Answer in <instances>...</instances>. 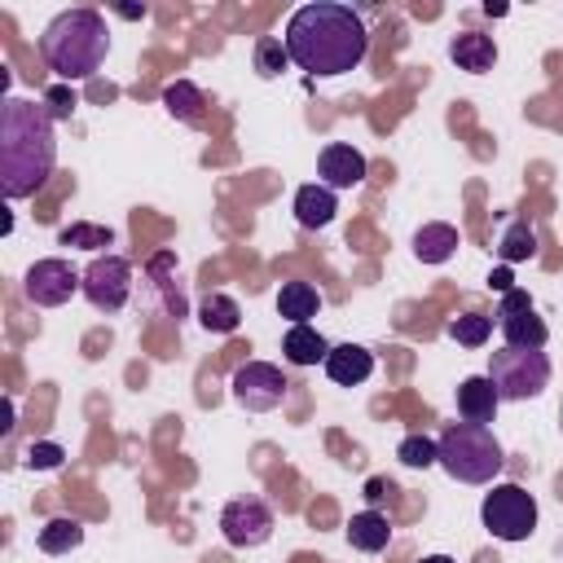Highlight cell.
<instances>
[{"instance_id": "cell-6", "label": "cell", "mask_w": 563, "mask_h": 563, "mask_svg": "<svg viewBox=\"0 0 563 563\" xmlns=\"http://www.w3.org/2000/svg\"><path fill=\"white\" fill-rule=\"evenodd\" d=\"M479 519L497 541H528L537 532V501L519 484H493L484 493Z\"/></svg>"}, {"instance_id": "cell-11", "label": "cell", "mask_w": 563, "mask_h": 563, "mask_svg": "<svg viewBox=\"0 0 563 563\" xmlns=\"http://www.w3.org/2000/svg\"><path fill=\"white\" fill-rule=\"evenodd\" d=\"M497 330H501L506 347H532V352L545 347V321L537 317L528 290H519V286L501 295V303H497Z\"/></svg>"}, {"instance_id": "cell-16", "label": "cell", "mask_w": 563, "mask_h": 563, "mask_svg": "<svg viewBox=\"0 0 563 563\" xmlns=\"http://www.w3.org/2000/svg\"><path fill=\"white\" fill-rule=\"evenodd\" d=\"M334 211H339V198H334V189H325L321 180L295 189V220H299L303 229H325V224L334 220Z\"/></svg>"}, {"instance_id": "cell-7", "label": "cell", "mask_w": 563, "mask_h": 563, "mask_svg": "<svg viewBox=\"0 0 563 563\" xmlns=\"http://www.w3.org/2000/svg\"><path fill=\"white\" fill-rule=\"evenodd\" d=\"M75 290H84V273L70 264V260H35L22 277V295L35 303V308H62Z\"/></svg>"}, {"instance_id": "cell-15", "label": "cell", "mask_w": 563, "mask_h": 563, "mask_svg": "<svg viewBox=\"0 0 563 563\" xmlns=\"http://www.w3.org/2000/svg\"><path fill=\"white\" fill-rule=\"evenodd\" d=\"M449 57H453L457 70L484 75V70L497 66V44H493V35H484V31H457V35L449 40Z\"/></svg>"}, {"instance_id": "cell-9", "label": "cell", "mask_w": 563, "mask_h": 563, "mask_svg": "<svg viewBox=\"0 0 563 563\" xmlns=\"http://www.w3.org/2000/svg\"><path fill=\"white\" fill-rule=\"evenodd\" d=\"M233 400L246 409V413H268V409H277L282 400H286V374L277 369V365H268V361H246V365H238L233 369Z\"/></svg>"}, {"instance_id": "cell-31", "label": "cell", "mask_w": 563, "mask_h": 563, "mask_svg": "<svg viewBox=\"0 0 563 563\" xmlns=\"http://www.w3.org/2000/svg\"><path fill=\"white\" fill-rule=\"evenodd\" d=\"M488 286H493V290H501V295H506V290H515L510 268H506V264H501V268H493V273H488Z\"/></svg>"}, {"instance_id": "cell-33", "label": "cell", "mask_w": 563, "mask_h": 563, "mask_svg": "<svg viewBox=\"0 0 563 563\" xmlns=\"http://www.w3.org/2000/svg\"><path fill=\"white\" fill-rule=\"evenodd\" d=\"M119 18H145V9H136V4H119Z\"/></svg>"}, {"instance_id": "cell-34", "label": "cell", "mask_w": 563, "mask_h": 563, "mask_svg": "<svg viewBox=\"0 0 563 563\" xmlns=\"http://www.w3.org/2000/svg\"><path fill=\"white\" fill-rule=\"evenodd\" d=\"M418 563H457V559H449V554H427V559H418Z\"/></svg>"}, {"instance_id": "cell-32", "label": "cell", "mask_w": 563, "mask_h": 563, "mask_svg": "<svg viewBox=\"0 0 563 563\" xmlns=\"http://www.w3.org/2000/svg\"><path fill=\"white\" fill-rule=\"evenodd\" d=\"M387 493H391V484H383V479H369V484H365V497H369V501H378V497H387Z\"/></svg>"}, {"instance_id": "cell-18", "label": "cell", "mask_w": 563, "mask_h": 563, "mask_svg": "<svg viewBox=\"0 0 563 563\" xmlns=\"http://www.w3.org/2000/svg\"><path fill=\"white\" fill-rule=\"evenodd\" d=\"M347 541H352V550H361V554H378V550H387V541H391V523H387V515H378V510H361V515H352V523H347Z\"/></svg>"}, {"instance_id": "cell-23", "label": "cell", "mask_w": 563, "mask_h": 563, "mask_svg": "<svg viewBox=\"0 0 563 563\" xmlns=\"http://www.w3.org/2000/svg\"><path fill=\"white\" fill-rule=\"evenodd\" d=\"M79 541H84V523H79V519H70V515L48 519V523L40 528V537H35V545H40L44 554H70Z\"/></svg>"}, {"instance_id": "cell-28", "label": "cell", "mask_w": 563, "mask_h": 563, "mask_svg": "<svg viewBox=\"0 0 563 563\" xmlns=\"http://www.w3.org/2000/svg\"><path fill=\"white\" fill-rule=\"evenodd\" d=\"M396 457H400L405 466H413V471H427V466L440 462V444H435L431 435H405L400 449H396Z\"/></svg>"}, {"instance_id": "cell-10", "label": "cell", "mask_w": 563, "mask_h": 563, "mask_svg": "<svg viewBox=\"0 0 563 563\" xmlns=\"http://www.w3.org/2000/svg\"><path fill=\"white\" fill-rule=\"evenodd\" d=\"M220 532L233 550H255L273 537V510L260 497H233L220 510Z\"/></svg>"}, {"instance_id": "cell-21", "label": "cell", "mask_w": 563, "mask_h": 563, "mask_svg": "<svg viewBox=\"0 0 563 563\" xmlns=\"http://www.w3.org/2000/svg\"><path fill=\"white\" fill-rule=\"evenodd\" d=\"M163 106H167V114L180 119V123H202V106H207V97H202L198 84H189V79H172V84L163 88Z\"/></svg>"}, {"instance_id": "cell-20", "label": "cell", "mask_w": 563, "mask_h": 563, "mask_svg": "<svg viewBox=\"0 0 563 563\" xmlns=\"http://www.w3.org/2000/svg\"><path fill=\"white\" fill-rule=\"evenodd\" d=\"M282 352H286L290 365H317V361L330 356V343H325L321 330H312V325H290L286 339H282Z\"/></svg>"}, {"instance_id": "cell-24", "label": "cell", "mask_w": 563, "mask_h": 563, "mask_svg": "<svg viewBox=\"0 0 563 563\" xmlns=\"http://www.w3.org/2000/svg\"><path fill=\"white\" fill-rule=\"evenodd\" d=\"M497 255H501L506 264H523V260L537 255V233L528 229V220L506 224V233H501V242H497Z\"/></svg>"}, {"instance_id": "cell-25", "label": "cell", "mask_w": 563, "mask_h": 563, "mask_svg": "<svg viewBox=\"0 0 563 563\" xmlns=\"http://www.w3.org/2000/svg\"><path fill=\"white\" fill-rule=\"evenodd\" d=\"M493 334V317H479V312H462L449 321V339H457L462 347H484Z\"/></svg>"}, {"instance_id": "cell-12", "label": "cell", "mask_w": 563, "mask_h": 563, "mask_svg": "<svg viewBox=\"0 0 563 563\" xmlns=\"http://www.w3.org/2000/svg\"><path fill=\"white\" fill-rule=\"evenodd\" d=\"M317 176L325 189H352L365 180V154L356 145H343V141H330L317 158Z\"/></svg>"}, {"instance_id": "cell-1", "label": "cell", "mask_w": 563, "mask_h": 563, "mask_svg": "<svg viewBox=\"0 0 563 563\" xmlns=\"http://www.w3.org/2000/svg\"><path fill=\"white\" fill-rule=\"evenodd\" d=\"M282 44H286L290 62L308 75H347L365 62L369 31H365V22L352 4L312 0V4H299L286 18Z\"/></svg>"}, {"instance_id": "cell-4", "label": "cell", "mask_w": 563, "mask_h": 563, "mask_svg": "<svg viewBox=\"0 0 563 563\" xmlns=\"http://www.w3.org/2000/svg\"><path fill=\"white\" fill-rule=\"evenodd\" d=\"M440 466L462 479V484H493V475L501 471L506 453L497 444V435L488 427H475V422H453L440 431Z\"/></svg>"}, {"instance_id": "cell-26", "label": "cell", "mask_w": 563, "mask_h": 563, "mask_svg": "<svg viewBox=\"0 0 563 563\" xmlns=\"http://www.w3.org/2000/svg\"><path fill=\"white\" fill-rule=\"evenodd\" d=\"M286 62H290V53H286V44H282L277 35H264V40L255 44V75H260V79H277V75L286 70Z\"/></svg>"}, {"instance_id": "cell-19", "label": "cell", "mask_w": 563, "mask_h": 563, "mask_svg": "<svg viewBox=\"0 0 563 563\" xmlns=\"http://www.w3.org/2000/svg\"><path fill=\"white\" fill-rule=\"evenodd\" d=\"M453 251H457V229H453V224L431 220V224H422V229L413 233V255H418L422 264H444Z\"/></svg>"}, {"instance_id": "cell-5", "label": "cell", "mask_w": 563, "mask_h": 563, "mask_svg": "<svg viewBox=\"0 0 563 563\" xmlns=\"http://www.w3.org/2000/svg\"><path fill=\"white\" fill-rule=\"evenodd\" d=\"M488 378L501 400H532L550 383V361L545 352H532V347H501L488 361Z\"/></svg>"}, {"instance_id": "cell-27", "label": "cell", "mask_w": 563, "mask_h": 563, "mask_svg": "<svg viewBox=\"0 0 563 563\" xmlns=\"http://www.w3.org/2000/svg\"><path fill=\"white\" fill-rule=\"evenodd\" d=\"M62 246H84V251H101V246H114V229L106 224H70L57 233Z\"/></svg>"}, {"instance_id": "cell-13", "label": "cell", "mask_w": 563, "mask_h": 563, "mask_svg": "<svg viewBox=\"0 0 563 563\" xmlns=\"http://www.w3.org/2000/svg\"><path fill=\"white\" fill-rule=\"evenodd\" d=\"M497 405H501V396H497L488 374H471V378L457 383V413H462V422L488 427L497 418Z\"/></svg>"}, {"instance_id": "cell-3", "label": "cell", "mask_w": 563, "mask_h": 563, "mask_svg": "<svg viewBox=\"0 0 563 563\" xmlns=\"http://www.w3.org/2000/svg\"><path fill=\"white\" fill-rule=\"evenodd\" d=\"M106 53H110V31L97 9H62L40 35V57L66 84L101 70Z\"/></svg>"}, {"instance_id": "cell-8", "label": "cell", "mask_w": 563, "mask_h": 563, "mask_svg": "<svg viewBox=\"0 0 563 563\" xmlns=\"http://www.w3.org/2000/svg\"><path fill=\"white\" fill-rule=\"evenodd\" d=\"M132 295V264L123 255H97L88 268H84V299L97 308V312H119Z\"/></svg>"}, {"instance_id": "cell-17", "label": "cell", "mask_w": 563, "mask_h": 563, "mask_svg": "<svg viewBox=\"0 0 563 563\" xmlns=\"http://www.w3.org/2000/svg\"><path fill=\"white\" fill-rule=\"evenodd\" d=\"M277 312H282L290 325H308V317L321 312L317 286H308V282H282V290H277Z\"/></svg>"}, {"instance_id": "cell-22", "label": "cell", "mask_w": 563, "mask_h": 563, "mask_svg": "<svg viewBox=\"0 0 563 563\" xmlns=\"http://www.w3.org/2000/svg\"><path fill=\"white\" fill-rule=\"evenodd\" d=\"M198 321H202V330H211V334H233V330L242 325V308H238L229 295L211 290V295L198 303Z\"/></svg>"}, {"instance_id": "cell-14", "label": "cell", "mask_w": 563, "mask_h": 563, "mask_svg": "<svg viewBox=\"0 0 563 563\" xmlns=\"http://www.w3.org/2000/svg\"><path fill=\"white\" fill-rule=\"evenodd\" d=\"M321 365H325L330 383H339V387H361V383L374 374V352L361 347V343H339V347H330V356H325Z\"/></svg>"}, {"instance_id": "cell-2", "label": "cell", "mask_w": 563, "mask_h": 563, "mask_svg": "<svg viewBox=\"0 0 563 563\" xmlns=\"http://www.w3.org/2000/svg\"><path fill=\"white\" fill-rule=\"evenodd\" d=\"M57 163V132L48 106L4 97L0 106V189L4 198H31L48 185Z\"/></svg>"}, {"instance_id": "cell-30", "label": "cell", "mask_w": 563, "mask_h": 563, "mask_svg": "<svg viewBox=\"0 0 563 563\" xmlns=\"http://www.w3.org/2000/svg\"><path fill=\"white\" fill-rule=\"evenodd\" d=\"M44 101H48V114H53V119H70V110L79 106V101H75V92H70L66 84H53Z\"/></svg>"}, {"instance_id": "cell-29", "label": "cell", "mask_w": 563, "mask_h": 563, "mask_svg": "<svg viewBox=\"0 0 563 563\" xmlns=\"http://www.w3.org/2000/svg\"><path fill=\"white\" fill-rule=\"evenodd\" d=\"M31 471H57L62 462H66V449L57 444V440H35V444H26V457H22Z\"/></svg>"}]
</instances>
